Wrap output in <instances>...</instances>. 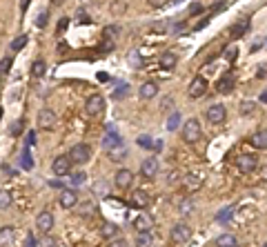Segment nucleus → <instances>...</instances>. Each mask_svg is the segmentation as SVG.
Segmentation results:
<instances>
[{
	"label": "nucleus",
	"mask_w": 267,
	"mask_h": 247,
	"mask_svg": "<svg viewBox=\"0 0 267 247\" xmlns=\"http://www.w3.org/2000/svg\"><path fill=\"white\" fill-rule=\"evenodd\" d=\"M69 160H72V165H85L92 160V149H89V145H85V143H78V145H73L72 149H69Z\"/></svg>",
	"instance_id": "f257e3e1"
},
{
	"label": "nucleus",
	"mask_w": 267,
	"mask_h": 247,
	"mask_svg": "<svg viewBox=\"0 0 267 247\" xmlns=\"http://www.w3.org/2000/svg\"><path fill=\"white\" fill-rule=\"evenodd\" d=\"M190 238H192V227H190V225L178 223V225L171 227L170 241L174 243V245H185V243H190Z\"/></svg>",
	"instance_id": "f03ea898"
},
{
	"label": "nucleus",
	"mask_w": 267,
	"mask_h": 247,
	"mask_svg": "<svg viewBox=\"0 0 267 247\" xmlns=\"http://www.w3.org/2000/svg\"><path fill=\"white\" fill-rule=\"evenodd\" d=\"M198 138H200V123L196 118H190L183 125V141L194 145V143H198Z\"/></svg>",
	"instance_id": "7ed1b4c3"
},
{
	"label": "nucleus",
	"mask_w": 267,
	"mask_h": 247,
	"mask_svg": "<svg viewBox=\"0 0 267 247\" xmlns=\"http://www.w3.org/2000/svg\"><path fill=\"white\" fill-rule=\"evenodd\" d=\"M158 170H160V163H158V158H156V156H149V158H145L141 163V176L145 180L156 178V176H158Z\"/></svg>",
	"instance_id": "20e7f679"
},
{
	"label": "nucleus",
	"mask_w": 267,
	"mask_h": 247,
	"mask_svg": "<svg viewBox=\"0 0 267 247\" xmlns=\"http://www.w3.org/2000/svg\"><path fill=\"white\" fill-rule=\"evenodd\" d=\"M85 112H87L89 116H100V114L105 112V98H102L100 94L89 96L87 102H85Z\"/></svg>",
	"instance_id": "39448f33"
},
{
	"label": "nucleus",
	"mask_w": 267,
	"mask_h": 247,
	"mask_svg": "<svg viewBox=\"0 0 267 247\" xmlns=\"http://www.w3.org/2000/svg\"><path fill=\"white\" fill-rule=\"evenodd\" d=\"M56 112L53 109H49V107H45V109H40L38 112V127L40 129H53L56 127Z\"/></svg>",
	"instance_id": "423d86ee"
},
{
	"label": "nucleus",
	"mask_w": 267,
	"mask_h": 247,
	"mask_svg": "<svg viewBox=\"0 0 267 247\" xmlns=\"http://www.w3.org/2000/svg\"><path fill=\"white\" fill-rule=\"evenodd\" d=\"M51 172L56 176H67L69 172H72V160H69V156H56L51 163Z\"/></svg>",
	"instance_id": "0eeeda50"
},
{
	"label": "nucleus",
	"mask_w": 267,
	"mask_h": 247,
	"mask_svg": "<svg viewBox=\"0 0 267 247\" xmlns=\"http://www.w3.org/2000/svg\"><path fill=\"white\" fill-rule=\"evenodd\" d=\"M225 118H227V107L225 105H212L207 109V121L212 125H220Z\"/></svg>",
	"instance_id": "6e6552de"
},
{
	"label": "nucleus",
	"mask_w": 267,
	"mask_h": 247,
	"mask_svg": "<svg viewBox=\"0 0 267 247\" xmlns=\"http://www.w3.org/2000/svg\"><path fill=\"white\" fill-rule=\"evenodd\" d=\"M36 227H38V232H43V234H47V232H51V227H53V214L51 212H40L38 216H36Z\"/></svg>",
	"instance_id": "1a4fd4ad"
},
{
	"label": "nucleus",
	"mask_w": 267,
	"mask_h": 247,
	"mask_svg": "<svg viewBox=\"0 0 267 247\" xmlns=\"http://www.w3.org/2000/svg\"><path fill=\"white\" fill-rule=\"evenodd\" d=\"M205 92H207V80H205L203 76H196L194 80L190 82V89H187V94H190L192 98H200V96H205Z\"/></svg>",
	"instance_id": "9d476101"
},
{
	"label": "nucleus",
	"mask_w": 267,
	"mask_h": 247,
	"mask_svg": "<svg viewBox=\"0 0 267 247\" xmlns=\"http://www.w3.org/2000/svg\"><path fill=\"white\" fill-rule=\"evenodd\" d=\"M114 183H116L118 189H129L131 183H134V172H131V170H118Z\"/></svg>",
	"instance_id": "9b49d317"
},
{
	"label": "nucleus",
	"mask_w": 267,
	"mask_h": 247,
	"mask_svg": "<svg viewBox=\"0 0 267 247\" xmlns=\"http://www.w3.org/2000/svg\"><path fill=\"white\" fill-rule=\"evenodd\" d=\"M236 165H238V170L243 172V174H249V172H254L258 167V160L254 158V156H249V154H243V156H238Z\"/></svg>",
	"instance_id": "f8f14e48"
},
{
	"label": "nucleus",
	"mask_w": 267,
	"mask_h": 247,
	"mask_svg": "<svg viewBox=\"0 0 267 247\" xmlns=\"http://www.w3.org/2000/svg\"><path fill=\"white\" fill-rule=\"evenodd\" d=\"M58 203H60V207H65V209L76 207V205H78L76 192H73V189H63V192H60V196H58Z\"/></svg>",
	"instance_id": "ddd939ff"
},
{
	"label": "nucleus",
	"mask_w": 267,
	"mask_h": 247,
	"mask_svg": "<svg viewBox=\"0 0 267 247\" xmlns=\"http://www.w3.org/2000/svg\"><path fill=\"white\" fill-rule=\"evenodd\" d=\"M151 227H154V218L149 214H138L134 218V229L136 232H151Z\"/></svg>",
	"instance_id": "4468645a"
},
{
	"label": "nucleus",
	"mask_w": 267,
	"mask_h": 247,
	"mask_svg": "<svg viewBox=\"0 0 267 247\" xmlns=\"http://www.w3.org/2000/svg\"><path fill=\"white\" fill-rule=\"evenodd\" d=\"M129 205L131 207H138V209H145L147 205H149V196H147V192H143V189H134V194H131V198H129Z\"/></svg>",
	"instance_id": "2eb2a0df"
},
{
	"label": "nucleus",
	"mask_w": 267,
	"mask_h": 247,
	"mask_svg": "<svg viewBox=\"0 0 267 247\" xmlns=\"http://www.w3.org/2000/svg\"><path fill=\"white\" fill-rule=\"evenodd\" d=\"M141 98L143 100H151V98H156L158 96V85L156 82H151V80H147V82H143L141 85Z\"/></svg>",
	"instance_id": "dca6fc26"
},
{
	"label": "nucleus",
	"mask_w": 267,
	"mask_h": 247,
	"mask_svg": "<svg viewBox=\"0 0 267 247\" xmlns=\"http://www.w3.org/2000/svg\"><path fill=\"white\" fill-rule=\"evenodd\" d=\"M176 63H178V58H176V53H171V51H165L160 56V69H165V72L174 69Z\"/></svg>",
	"instance_id": "f3484780"
},
{
	"label": "nucleus",
	"mask_w": 267,
	"mask_h": 247,
	"mask_svg": "<svg viewBox=\"0 0 267 247\" xmlns=\"http://www.w3.org/2000/svg\"><path fill=\"white\" fill-rule=\"evenodd\" d=\"M183 185L187 192H196V189H200V185H203V178H200L198 174H190V176H185Z\"/></svg>",
	"instance_id": "a211bd4d"
},
{
	"label": "nucleus",
	"mask_w": 267,
	"mask_h": 247,
	"mask_svg": "<svg viewBox=\"0 0 267 247\" xmlns=\"http://www.w3.org/2000/svg\"><path fill=\"white\" fill-rule=\"evenodd\" d=\"M216 247H238V241L234 234H220L216 238Z\"/></svg>",
	"instance_id": "6ab92c4d"
},
{
	"label": "nucleus",
	"mask_w": 267,
	"mask_h": 247,
	"mask_svg": "<svg viewBox=\"0 0 267 247\" xmlns=\"http://www.w3.org/2000/svg\"><path fill=\"white\" fill-rule=\"evenodd\" d=\"M16 236V229L11 225H5V227H0V245H9Z\"/></svg>",
	"instance_id": "aec40b11"
},
{
	"label": "nucleus",
	"mask_w": 267,
	"mask_h": 247,
	"mask_svg": "<svg viewBox=\"0 0 267 247\" xmlns=\"http://www.w3.org/2000/svg\"><path fill=\"white\" fill-rule=\"evenodd\" d=\"M116 232H118V225L116 223H109V221H105V223L100 225V236L102 238H116Z\"/></svg>",
	"instance_id": "412c9836"
},
{
	"label": "nucleus",
	"mask_w": 267,
	"mask_h": 247,
	"mask_svg": "<svg viewBox=\"0 0 267 247\" xmlns=\"http://www.w3.org/2000/svg\"><path fill=\"white\" fill-rule=\"evenodd\" d=\"M136 247H154V236H151V232H138Z\"/></svg>",
	"instance_id": "4be33fe9"
},
{
	"label": "nucleus",
	"mask_w": 267,
	"mask_h": 247,
	"mask_svg": "<svg viewBox=\"0 0 267 247\" xmlns=\"http://www.w3.org/2000/svg\"><path fill=\"white\" fill-rule=\"evenodd\" d=\"M252 145L256 147V149H265V147H267V134H265V129H261L258 134L252 136Z\"/></svg>",
	"instance_id": "5701e85b"
},
{
	"label": "nucleus",
	"mask_w": 267,
	"mask_h": 247,
	"mask_svg": "<svg viewBox=\"0 0 267 247\" xmlns=\"http://www.w3.org/2000/svg\"><path fill=\"white\" fill-rule=\"evenodd\" d=\"M11 203H14V198H11V192H7V189H0V212L9 209Z\"/></svg>",
	"instance_id": "b1692460"
},
{
	"label": "nucleus",
	"mask_w": 267,
	"mask_h": 247,
	"mask_svg": "<svg viewBox=\"0 0 267 247\" xmlns=\"http://www.w3.org/2000/svg\"><path fill=\"white\" fill-rule=\"evenodd\" d=\"M232 89H234V78L227 74L225 78H220V80H218V92L220 94H229Z\"/></svg>",
	"instance_id": "393cba45"
},
{
	"label": "nucleus",
	"mask_w": 267,
	"mask_h": 247,
	"mask_svg": "<svg viewBox=\"0 0 267 247\" xmlns=\"http://www.w3.org/2000/svg\"><path fill=\"white\" fill-rule=\"evenodd\" d=\"M149 29H151V34H158L160 36V34H165V31L170 29V25H167L165 20H156V23H151Z\"/></svg>",
	"instance_id": "a878e982"
},
{
	"label": "nucleus",
	"mask_w": 267,
	"mask_h": 247,
	"mask_svg": "<svg viewBox=\"0 0 267 247\" xmlns=\"http://www.w3.org/2000/svg\"><path fill=\"white\" fill-rule=\"evenodd\" d=\"M45 72H47V65H45V60H36V63L31 65V74H34L36 78L45 76Z\"/></svg>",
	"instance_id": "bb28decb"
},
{
	"label": "nucleus",
	"mask_w": 267,
	"mask_h": 247,
	"mask_svg": "<svg viewBox=\"0 0 267 247\" xmlns=\"http://www.w3.org/2000/svg\"><path fill=\"white\" fill-rule=\"evenodd\" d=\"M78 214H80V216H85V218H89L92 214H96V205H94V203H80Z\"/></svg>",
	"instance_id": "cd10ccee"
},
{
	"label": "nucleus",
	"mask_w": 267,
	"mask_h": 247,
	"mask_svg": "<svg viewBox=\"0 0 267 247\" xmlns=\"http://www.w3.org/2000/svg\"><path fill=\"white\" fill-rule=\"evenodd\" d=\"M178 125H180V114L174 112L170 118H167V129L174 131V129H178Z\"/></svg>",
	"instance_id": "c85d7f7f"
},
{
	"label": "nucleus",
	"mask_w": 267,
	"mask_h": 247,
	"mask_svg": "<svg viewBox=\"0 0 267 247\" xmlns=\"http://www.w3.org/2000/svg\"><path fill=\"white\" fill-rule=\"evenodd\" d=\"M27 36H18V38H14L11 40V51H20V49L24 47V45H27Z\"/></svg>",
	"instance_id": "c756f323"
},
{
	"label": "nucleus",
	"mask_w": 267,
	"mask_h": 247,
	"mask_svg": "<svg viewBox=\"0 0 267 247\" xmlns=\"http://www.w3.org/2000/svg\"><path fill=\"white\" fill-rule=\"evenodd\" d=\"M36 247H58V241H56L53 236H47V234H45V236L40 238V243H38Z\"/></svg>",
	"instance_id": "7c9ffc66"
},
{
	"label": "nucleus",
	"mask_w": 267,
	"mask_h": 247,
	"mask_svg": "<svg viewBox=\"0 0 267 247\" xmlns=\"http://www.w3.org/2000/svg\"><path fill=\"white\" fill-rule=\"evenodd\" d=\"M85 180H87V174H85V172H76V174H72V185L73 187H80Z\"/></svg>",
	"instance_id": "2f4dec72"
},
{
	"label": "nucleus",
	"mask_w": 267,
	"mask_h": 247,
	"mask_svg": "<svg viewBox=\"0 0 267 247\" xmlns=\"http://www.w3.org/2000/svg\"><path fill=\"white\" fill-rule=\"evenodd\" d=\"M129 65H131V67H136V69H141V67H143L141 53H138V51H131V53H129Z\"/></svg>",
	"instance_id": "473e14b6"
},
{
	"label": "nucleus",
	"mask_w": 267,
	"mask_h": 247,
	"mask_svg": "<svg viewBox=\"0 0 267 247\" xmlns=\"http://www.w3.org/2000/svg\"><path fill=\"white\" fill-rule=\"evenodd\" d=\"M20 160H23V167H24V170H27V172H29V170H34V160H31V154H29V151H27V149L23 151V158H20Z\"/></svg>",
	"instance_id": "72a5a7b5"
},
{
	"label": "nucleus",
	"mask_w": 267,
	"mask_h": 247,
	"mask_svg": "<svg viewBox=\"0 0 267 247\" xmlns=\"http://www.w3.org/2000/svg\"><path fill=\"white\" fill-rule=\"evenodd\" d=\"M11 65H14V58H11V56H5V58L0 60V74H7L11 69Z\"/></svg>",
	"instance_id": "f704fd0d"
},
{
	"label": "nucleus",
	"mask_w": 267,
	"mask_h": 247,
	"mask_svg": "<svg viewBox=\"0 0 267 247\" xmlns=\"http://www.w3.org/2000/svg\"><path fill=\"white\" fill-rule=\"evenodd\" d=\"M178 209H180V214H190L192 209H194V203H192V198H185L183 203L178 205Z\"/></svg>",
	"instance_id": "c9c22d12"
},
{
	"label": "nucleus",
	"mask_w": 267,
	"mask_h": 247,
	"mask_svg": "<svg viewBox=\"0 0 267 247\" xmlns=\"http://www.w3.org/2000/svg\"><path fill=\"white\" fill-rule=\"evenodd\" d=\"M136 143L143 147V149H151V143H154V141H151L149 136H138V141H136Z\"/></svg>",
	"instance_id": "e433bc0d"
},
{
	"label": "nucleus",
	"mask_w": 267,
	"mask_h": 247,
	"mask_svg": "<svg viewBox=\"0 0 267 247\" xmlns=\"http://www.w3.org/2000/svg\"><path fill=\"white\" fill-rule=\"evenodd\" d=\"M118 143H121V138L112 134V136H107V138H105V143H102V145H105L107 149H112V147H114V145H118Z\"/></svg>",
	"instance_id": "4c0bfd02"
},
{
	"label": "nucleus",
	"mask_w": 267,
	"mask_h": 247,
	"mask_svg": "<svg viewBox=\"0 0 267 247\" xmlns=\"http://www.w3.org/2000/svg\"><path fill=\"white\" fill-rule=\"evenodd\" d=\"M9 131H11V136H20V131H23V121H16Z\"/></svg>",
	"instance_id": "58836bf2"
},
{
	"label": "nucleus",
	"mask_w": 267,
	"mask_h": 247,
	"mask_svg": "<svg viewBox=\"0 0 267 247\" xmlns=\"http://www.w3.org/2000/svg\"><path fill=\"white\" fill-rule=\"evenodd\" d=\"M238 109H241V114H252L254 112V102H243Z\"/></svg>",
	"instance_id": "ea45409f"
},
{
	"label": "nucleus",
	"mask_w": 267,
	"mask_h": 247,
	"mask_svg": "<svg viewBox=\"0 0 267 247\" xmlns=\"http://www.w3.org/2000/svg\"><path fill=\"white\" fill-rule=\"evenodd\" d=\"M236 47H227V49H225V58H227V60H236Z\"/></svg>",
	"instance_id": "a19ab883"
},
{
	"label": "nucleus",
	"mask_w": 267,
	"mask_h": 247,
	"mask_svg": "<svg viewBox=\"0 0 267 247\" xmlns=\"http://www.w3.org/2000/svg\"><path fill=\"white\" fill-rule=\"evenodd\" d=\"M247 25H249V23H247V20H245V23H243V25H236V27H234V29H232L234 38H236V36H238V31H241V34H243V31H245V29H247Z\"/></svg>",
	"instance_id": "79ce46f5"
},
{
	"label": "nucleus",
	"mask_w": 267,
	"mask_h": 247,
	"mask_svg": "<svg viewBox=\"0 0 267 247\" xmlns=\"http://www.w3.org/2000/svg\"><path fill=\"white\" fill-rule=\"evenodd\" d=\"M109 247H129V243H127L125 238H116V241H112Z\"/></svg>",
	"instance_id": "37998d69"
},
{
	"label": "nucleus",
	"mask_w": 267,
	"mask_h": 247,
	"mask_svg": "<svg viewBox=\"0 0 267 247\" xmlns=\"http://www.w3.org/2000/svg\"><path fill=\"white\" fill-rule=\"evenodd\" d=\"M94 192H96V194H98V192H102V194H109V192H107V185L105 183H96V185H94Z\"/></svg>",
	"instance_id": "c03bdc74"
},
{
	"label": "nucleus",
	"mask_w": 267,
	"mask_h": 247,
	"mask_svg": "<svg viewBox=\"0 0 267 247\" xmlns=\"http://www.w3.org/2000/svg\"><path fill=\"white\" fill-rule=\"evenodd\" d=\"M47 23H49V14L45 11V14H40V16H38V27H45Z\"/></svg>",
	"instance_id": "a18cd8bd"
},
{
	"label": "nucleus",
	"mask_w": 267,
	"mask_h": 247,
	"mask_svg": "<svg viewBox=\"0 0 267 247\" xmlns=\"http://www.w3.org/2000/svg\"><path fill=\"white\" fill-rule=\"evenodd\" d=\"M112 34H118V27H107L105 36H107V38H112Z\"/></svg>",
	"instance_id": "49530a36"
},
{
	"label": "nucleus",
	"mask_w": 267,
	"mask_h": 247,
	"mask_svg": "<svg viewBox=\"0 0 267 247\" xmlns=\"http://www.w3.org/2000/svg\"><path fill=\"white\" fill-rule=\"evenodd\" d=\"M229 212H232V209H225V212H220V214H218V221H220V223L229 218Z\"/></svg>",
	"instance_id": "de8ad7c7"
},
{
	"label": "nucleus",
	"mask_w": 267,
	"mask_h": 247,
	"mask_svg": "<svg viewBox=\"0 0 267 247\" xmlns=\"http://www.w3.org/2000/svg\"><path fill=\"white\" fill-rule=\"evenodd\" d=\"M24 247H36V243H34V236H27V241H24Z\"/></svg>",
	"instance_id": "09e8293b"
},
{
	"label": "nucleus",
	"mask_w": 267,
	"mask_h": 247,
	"mask_svg": "<svg viewBox=\"0 0 267 247\" xmlns=\"http://www.w3.org/2000/svg\"><path fill=\"white\" fill-rule=\"evenodd\" d=\"M78 20H83V23H89V18H87V14H85V11H78Z\"/></svg>",
	"instance_id": "8fccbe9b"
},
{
	"label": "nucleus",
	"mask_w": 267,
	"mask_h": 247,
	"mask_svg": "<svg viewBox=\"0 0 267 247\" xmlns=\"http://www.w3.org/2000/svg\"><path fill=\"white\" fill-rule=\"evenodd\" d=\"M258 78H265V65H261V67H258V74H256Z\"/></svg>",
	"instance_id": "3c124183"
},
{
	"label": "nucleus",
	"mask_w": 267,
	"mask_h": 247,
	"mask_svg": "<svg viewBox=\"0 0 267 247\" xmlns=\"http://www.w3.org/2000/svg\"><path fill=\"white\" fill-rule=\"evenodd\" d=\"M29 7V0H23V9H27Z\"/></svg>",
	"instance_id": "603ef678"
},
{
	"label": "nucleus",
	"mask_w": 267,
	"mask_h": 247,
	"mask_svg": "<svg viewBox=\"0 0 267 247\" xmlns=\"http://www.w3.org/2000/svg\"><path fill=\"white\" fill-rule=\"evenodd\" d=\"M0 118H2V109H0Z\"/></svg>",
	"instance_id": "864d4df0"
}]
</instances>
